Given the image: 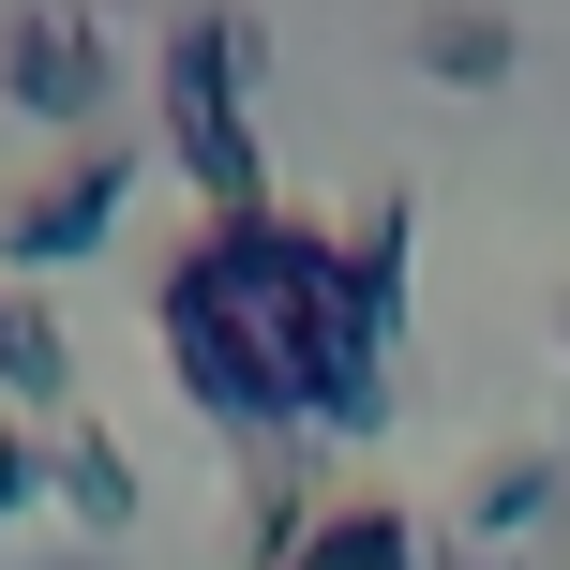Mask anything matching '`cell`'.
<instances>
[{
  "instance_id": "cell-3",
  "label": "cell",
  "mask_w": 570,
  "mask_h": 570,
  "mask_svg": "<svg viewBox=\"0 0 570 570\" xmlns=\"http://www.w3.org/2000/svg\"><path fill=\"white\" fill-rule=\"evenodd\" d=\"M120 196H136V150H60L46 180H30V196H0V285H30V271H76L90 240L120 226Z\"/></svg>"
},
{
  "instance_id": "cell-7",
  "label": "cell",
  "mask_w": 570,
  "mask_h": 570,
  "mask_svg": "<svg viewBox=\"0 0 570 570\" xmlns=\"http://www.w3.org/2000/svg\"><path fill=\"white\" fill-rule=\"evenodd\" d=\"M421 76L435 90H495L511 76V16H495V0H435L421 16Z\"/></svg>"
},
{
  "instance_id": "cell-8",
  "label": "cell",
  "mask_w": 570,
  "mask_h": 570,
  "mask_svg": "<svg viewBox=\"0 0 570 570\" xmlns=\"http://www.w3.org/2000/svg\"><path fill=\"white\" fill-rule=\"evenodd\" d=\"M541 511H556V451H495L481 481H465V525H451V541H525Z\"/></svg>"
},
{
  "instance_id": "cell-4",
  "label": "cell",
  "mask_w": 570,
  "mask_h": 570,
  "mask_svg": "<svg viewBox=\"0 0 570 570\" xmlns=\"http://www.w3.org/2000/svg\"><path fill=\"white\" fill-rule=\"evenodd\" d=\"M46 511L76 525V541H120V525H136V451H120L106 421H46Z\"/></svg>"
},
{
  "instance_id": "cell-9",
  "label": "cell",
  "mask_w": 570,
  "mask_h": 570,
  "mask_svg": "<svg viewBox=\"0 0 570 570\" xmlns=\"http://www.w3.org/2000/svg\"><path fill=\"white\" fill-rule=\"evenodd\" d=\"M556 361H570V301H556Z\"/></svg>"
},
{
  "instance_id": "cell-6",
  "label": "cell",
  "mask_w": 570,
  "mask_h": 570,
  "mask_svg": "<svg viewBox=\"0 0 570 570\" xmlns=\"http://www.w3.org/2000/svg\"><path fill=\"white\" fill-rule=\"evenodd\" d=\"M285 570H435V541H421L405 511H375V495H345V511L315 525V541L285 556Z\"/></svg>"
},
{
  "instance_id": "cell-5",
  "label": "cell",
  "mask_w": 570,
  "mask_h": 570,
  "mask_svg": "<svg viewBox=\"0 0 570 570\" xmlns=\"http://www.w3.org/2000/svg\"><path fill=\"white\" fill-rule=\"evenodd\" d=\"M0 405L16 421H76V345H60V315L30 285H0Z\"/></svg>"
},
{
  "instance_id": "cell-1",
  "label": "cell",
  "mask_w": 570,
  "mask_h": 570,
  "mask_svg": "<svg viewBox=\"0 0 570 570\" xmlns=\"http://www.w3.org/2000/svg\"><path fill=\"white\" fill-rule=\"evenodd\" d=\"M150 106H166V150L196 180V226H240L271 210V150H256V16L240 0H196L150 60Z\"/></svg>"
},
{
  "instance_id": "cell-2",
  "label": "cell",
  "mask_w": 570,
  "mask_h": 570,
  "mask_svg": "<svg viewBox=\"0 0 570 570\" xmlns=\"http://www.w3.org/2000/svg\"><path fill=\"white\" fill-rule=\"evenodd\" d=\"M106 90H120V46L76 16V0H30V16H0V106H30V120H60V136L90 150V120H106Z\"/></svg>"
}]
</instances>
